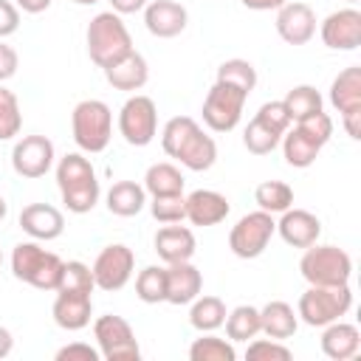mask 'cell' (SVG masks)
<instances>
[{
	"mask_svg": "<svg viewBox=\"0 0 361 361\" xmlns=\"http://www.w3.org/2000/svg\"><path fill=\"white\" fill-rule=\"evenodd\" d=\"M203 290V274L189 262L166 265V302L169 305H189Z\"/></svg>",
	"mask_w": 361,
	"mask_h": 361,
	"instance_id": "cb8c5ba5",
	"label": "cell"
},
{
	"mask_svg": "<svg viewBox=\"0 0 361 361\" xmlns=\"http://www.w3.org/2000/svg\"><path fill=\"white\" fill-rule=\"evenodd\" d=\"M183 203H186V220L192 226H217L231 212L228 197L214 189H195L183 197Z\"/></svg>",
	"mask_w": 361,
	"mask_h": 361,
	"instance_id": "ffe728a7",
	"label": "cell"
},
{
	"mask_svg": "<svg viewBox=\"0 0 361 361\" xmlns=\"http://www.w3.org/2000/svg\"><path fill=\"white\" fill-rule=\"evenodd\" d=\"M282 104H285L290 121H299V118H305V116H313V113L324 110L322 93H319L313 85H296V87H290V90L285 93Z\"/></svg>",
	"mask_w": 361,
	"mask_h": 361,
	"instance_id": "d6a6232c",
	"label": "cell"
},
{
	"mask_svg": "<svg viewBox=\"0 0 361 361\" xmlns=\"http://www.w3.org/2000/svg\"><path fill=\"white\" fill-rule=\"evenodd\" d=\"M51 316H54L56 327H62V330H71V333L85 330L90 324V316H93V299H90V293L56 290Z\"/></svg>",
	"mask_w": 361,
	"mask_h": 361,
	"instance_id": "7402d4cb",
	"label": "cell"
},
{
	"mask_svg": "<svg viewBox=\"0 0 361 361\" xmlns=\"http://www.w3.org/2000/svg\"><path fill=\"white\" fill-rule=\"evenodd\" d=\"M245 8H251V11H276L279 6H285L288 0H240Z\"/></svg>",
	"mask_w": 361,
	"mask_h": 361,
	"instance_id": "c3c4849f",
	"label": "cell"
},
{
	"mask_svg": "<svg viewBox=\"0 0 361 361\" xmlns=\"http://www.w3.org/2000/svg\"><path fill=\"white\" fill-rule=\"evenodd\" d=\"M118 133L130 147H147L158 135V107L149 96L133 93L118 110Z\"/></svg>",
	"mask_w": 361,
	"mask_h": 361,
	"instance_id": "8fae6325",
	"label": "cell"
},
{
	"mask_svg": "<svg viewBox=\"0 0 361 361\" xmlns=\"http://www.w3.org/2000/svg\"><path fill=\"white\" fill-rule=\"evenodd\" d=\"M149 212L158 223H180L186 220V203L183 195H161L149 200Z\"/></svg>",
	"mask_w": 361,
	"mask_h": 361,
	"instance_id": "ab89813d",
	"label": "cell"
},
{
	"mask_svg": "<svg viewBox=\"0 0 361 361\" xmlns=\"http://www.w3.org/2000/svg\"><path fill=\"white\" fill-rule=\"evenodd\" d=\"M350 307H353L350 282L347 285H310L296 302V316L307 327H324L347 316Z\"/></svg>",
	"mask_w": 361,
	"mask_h": 361,
	"instance_id": "8992f818",
	"label": "cell"
},
{
	"mask_svg": "<svg viewBox=\"0 0 361 361\" xmlns=\"http://www.w3.org/2000/svg\"><path fill=\"white\" fill-rule=\"evenodd\" d=\"M135 296L144 305H158L166 302V268L161 265H147L135 276Z\"/></svg>",
	"mask_w": 361,
	"mask_h": 361,
	"instance_id": "e575fe53",
	"label": "cell"
},
{
	"mask_svg": "<svg viewBox=\"0 0 361 361\" xmlns=\"http://www.w3.org/2000/svg\"><path fill=\"white\" fill-rule=\"evenodd\" d=\"M51 3H54V0H14V6H17L20 11H25V14H39V11H45Z\"/></svg>",
	"mask_w": 361,
	"mask_h": 361,
	"instance_id": "681fc988",
	"label": "cell"
},
{
	"mask_svg": "<svg viewBox=\"0 0 361 361\" xmlns=\"http://www.w3.org/2000/svg\"><path fill=\"white\" fill-rule=\"evenodd\" d=\"M279 138L282 135H276L271 127H265L257 116L248 121V127L243 133V144H245V149L251 155H268V152H274L279 147Z\"/></svg>",
	"mask_w": 361,
	"mask_h": 361,
	"instance_id": "8d00e7d4",
	"label": "cell"
},
{
	"mask_svg": "<svg viewBox=\"0 0 361 361\" xmlns=\"http://www.w3.org/2000/svg\"><path fill=\"white\" fill-rule=\"evenodd\" d=\"M186 23H189V11L178 0H149L144 6V25L158 39H172L183 34Z\"/></svg>",
	"mask_w": 361,
	"mask_h": 361,
	"instance_id": "e0dca14e",
	"label": "cell"
},
{
	"mask_svg": "<svg viewBox=\"0 0 361 361\" xmlns=\"http://www.w3.org/2000/svg\"><path fill=\"white\" fill-rule=\"evenodd\" d=\"M257 118L265 124V127H271L276 135H282L293 121H290V116H288V110H285V104H282V99L279 102H265L259 110H257Z\"/></svg>",
	"mask_w": 361,
	"mask_h": 361,
	"instance_id": "7bdbcfd3",
	"label": "cell"
},
{
	"mask_svg": "<svg viewBox=\"0 0 361 361\" xmlns=\"http://www.w3.org/2000/svg\"><path fill=\"white\" fill-rule=\"evenodd\" d=\"M254 203L268 214H282L285 209L293 206V189L285 180H262L254 189Z\"/></svg>",
	"mask_w": 361,
	"mask_h": 361,
	"instance_id": "1f68e13d",
	"label": "cell"
},
{
	"mask_svg": "<svg viewBox=\"0 0 361 361\" xmlns=\"http://www.w3.org/2000/svg\"><path fill=\"white\" fill-rule=\"evenodd\" d=\"M56 186L62 195V203L68 212L73 214H87L96 209L102 186H99V175L90 164V158H85L82 152H68L59 158L56 164Z\"/></svg>",
	"mask_w": 361,
	"mask_h": 361,
	"instance_id": "7a4b0ae2",
	"label": "cell"
},
{
	"mask_svg": "<svg viewBox=\"0 0 361 361\" xmlns=\"http://www.w3.org/2000/svg\"><path fill=\"white\" fill-rule=\"evenodd\" d=\"M107 3H110V11L116 14H138L149 0H107Z\"/></svg>",
	"mask_w": 361,
	"mask_h": 361,
	"instance_id": "7dc6e473",
	"label": "cell"
},
{
	"mask_svg": "<svg viewBox=\"0 0 361 361\" xmlns=\"http://www.w3.org/2000/svg\"><path fill=\"white\" fill-rule=\"evenodd\" d=\"M319 147H324L327 141H330V135H333V118L324 113V110H319V113H313V116H305V118H299L296 121Z\"/></svg>",
	"mask_w": 361,
	"mask_h": 361,
	"instance_id": "b9f144b4",
	"label": "cell"
},
{
	"mask_svg": "<svg viewBox=\"0 0 361 361\" xmlns=\"http://www.w3.org/2000/svg\"><path fill=\"white\" fill-rule=\"evenodd\" d=\"M96 282H93V271L90 265L79 262V259H71L65 262L62 268V279H59V288L56 290H71V293H93Z\"/></svg>",
	"mask_w": 361,
	"mask_h": 361,
	"instance_id": "f35d334b",
	"label": "cell"
},
{
	"mask_svg": "<svg viewBox=\"0 0 361 361\" xmlns=\"http://www.w3.org/2000/svg\"><path fill=\"white\" fill-rule=\"evenodd\" d=\"M71 135L82 152H104L113 138V110L102 99H82L71 113Z\"/></svg>",
	"mask_w": 361,
	"mask_h": 361,
	"instance_id": "5b68a950",
	"label": "cell"
},
{
	"mask_svg": "<svg viewBox=\"0 0 361 361\" xmlns=\"http://www.w3.org/2000/svg\"><path fill=\"white\" fill-rule=\"evenodd\" d=\"M245 358H251V361H290L293 353H290V347H285L276 338H257L254 336V341H248Z\"/></svg>",
	"mask_w": 361,
	"mask_h": 361,
	"instance_id": "60d3db41",
	"label": "cell"
},
{
	"mask_svg": "<svg viewBox=\"0 0 361 361\" xmlns=\"http://www.w3.org/2000/svg\"><path fill=\"white\" fill-rule=\"evenodd\" d=\"M330 104L338 110L347 135L358 141L361 138V65L344 68L330 82Z\"/></svg>",
	"mask_w": 361,
	"mask_h": 361,
	"instance_id": "7c38bea8",
	"label": "cell"
},
{
	"mask_svg": "<svg viewBox=\"0 0 361 361\" xmlns=\"http://www.w3.org/2000/svg\"><path fill=\"white\" fill-rule=\"evenodd\" d=\"M71 3H76V6H93V3H99V0H71Z\"/></svg>",
	"mask_w": 361,
	"mask_h": 361,
	"instance_id": "f5cc1de1",
	"label": "cell"
},
{
	"mask_svg": "<svg viewBox=\"0 0 361 361\" xmlns=\"http://www.w3.org/2000/svg\"><path fill=\"white\" fill-rule=\"evenodd\" d=\"M152 245H155V254L166 265H172V262H189L195 257V251H197V240H195L192 228L178 226V223H164V228H158Z\"/></svg>",
	"mask_w": 361,
	"mask_h": 361,
	"instance_id": "44dd1931",
	"label": "cell"
},
{
	"mask_svg": "<svg viewBox=\"0 0 361 361\" xmlns=\"http://www.w3.org/2000/svg\"><path fill=\"white\" fill-rule=\"evenodd\" d=\"M104 79L116 87V90H124V93H135L147 85L149 79V65L144 59V54H138L135 48L130 54H124L121 59H116L113 65L104 68Z\"/></svg>",
	"mask_w": 361,
	"mask_h": 361,
	"instance_id": "603a6c76",
	"label": "cell"
},
{
	"mask_svg": "<svg viewBox=\"0 0 361 361\" xmlns=\"http://www.w3.org/2000/svg\"><path fill=\"white\" fill-rule=\"evenodd\" d=\"M214 82H223V85H231V87H237V90H243V93H251V90L257 87V68H254L248 59L234 56V59L220 62Z\"/></svg>",
	"mask_w": 361,
	"mask_h": 361,
	"instance_id": "d590c367",
	"label": "cell"
},
{
	"mask_svg": "<svg viewBox=\"0 0 361 361\" xmlns=\"http://www.w3.org/2000/svg\"><path fill=\"white\" fill-rule=\"evenodd\" d=\"M17 65H20L17 51H14L8 42H3V39H0V85L17 73Z\"/></svg>",
	"mask_w": 361,
	"mask_h": 361,
	"instance_id": "bcb514c9",
	"label": "cell"
},
{
	"mask_svg": "<svg viewBox=\"0 0 361 361\" xmlns=\"http://www.w3.org/2000/svg\"><path fill=\"white\" fill-rule=\"evenodd\" d=\"M347 3H358V0H347Z\"/></svg>",
	"mask_w": 361,
	"mask_h": 361,
	"instance_id": "11a10c76",
	"label": "cell"
},
{
	"mask_svg": "<svg viewBox=\"0 0 361 361\" xmlns=\"http://www.w3.org/2000/svg\"><path fill=\"white\" fill-rule=\"evenodd\" d=\"M296 327H299V316L288 302L274 299L265 307H259V333H265L268 338L285 341L296 333Z\"/></svg>",
	"mask_w": 361,
	"mask_h": 361,
	"instance_id": "484cf974",
	"label": "cell"
},
{
	"mask_svg": "<svg viewBox=\"0 0 361 361\" xmlns=\"http://www.w3.org/2000/svg\"><path fill=\"white\" fill-rule=\"evenodd\" d=\"M361 347V333L355 324L350 322H330L324 324V333H322V353L333 361H347L358 353Z\"/></svg>",
	"mask_w": 361,
	"mask_h": 361,
	"instance_id": "d4e9b609",
	"label": "cell"
},
{
	"mask_svg": "<svg viewBox=\"0 0 361 361\" xmlns=\"http://www.w3.org/2000/svg\"><path fill=\"white\" fill-rule=\"evenodd\" d=\"M161 147L169 158L192 172H206L217 161V144L192 116H175L161 130Z\"/></svg>",
	"mask_w": 361,
	"mask_h": 361,
	"instance_id": "6da1fadb",
	"label": "cell"
},
{
	"mask_svg": "<svg viewBox=\"0 0 361 361\" xmlns=\"http://www.w3.org/2000/svg\"><path fill=\"white\" fill-rule=\"evenodd\" d=\"M0 265H3V251H0Z\"/></svg>",
	"mask_w": 361,
	"mask_h": 361,
	"instance_id": "db71d44e",
	"label": "cell"
},
{
	"mask_svg": "<svg viewBox=\"0 0 361 361\" xmlns=\"http://www.w3.org/2000/svg\"><path fill=\"white\" fill-rule=\"evenodd\" d=\"M183 175L175 164L169 161H161V164H152L147 172H144V189L149 197H161V195H183Z\"/></svg>",
	"mask_w": 361,
	"mask_h": 361,
	"instance_id": "f546056e",
	"label": "cell"
},
{
	"mask_svg": "<svg viewBox=\"0 0 361 361\" xmlns=\"http://www.w3.org/2000/svg\"><path fill=\"white\" fill-rule=\"evenodd\" d=\"M85 42H87V56L93 65H99L102 71L107 65H113L116 59H121L124 54L133 51V37L121 20V14L116 11H99L85 31Z\"/></svg>",
	"mask_w": 361,
	"mask_h": 361,
	"instance_id": "277c9868",
	"label": "cell"
},
{
	"mask_svg": "<svg viewBox=\"0 0 361 361\" xmlns=\"http://www.w3.org/2000/svg\"><path fill=\"white\" fill-rule=\"evenodd\" d=\"M93 271V282L99 290H121L130 279H133V271H135V254L130 245L124 243H110L99 251V257L93 259L90 265Z\"/></svg>",
	"mask_w": 361,
	"mask_h": 361,
	"instance_id": "4fadbf2b",
	"label": "cell"
},
{
	"mask_svg": "<svg viewBox=\"0 0 361 361\" xmlns=\"http://www.w3.org/2000/svg\"><path fill=\"white\" fill-rule=\"evenodd\" d=\"M20 228L39 243H51L56 237H62L65 231V217L56 206L51 203H28L20 212Z\"/></svg>",
	"mask_w": 361,
	"mask_h": 361,
	"instance_id": "d6986e66",
	"label": "cell"
},
{
	"mask_svg": "<svg viewBox=\"0 0 361 361\" xmlns=\"http://www.w3.org/2000/svg\"><path fill=\"white\" fill-rule=\"evenodd\" d=\"M245 99L248 93L231 87V85H223V82H214L203 99V124L212 130V133H231L240 118H243V107H245Z\"/></svg>",
	"mask_w": 361,
	"mask_h": 361,
	"instance_id": "30bf717a",
	"label": "cell"
},
{
	"mask_svg": "<svg viewBox=\"0 0 361 361\" xmlns=\"http://www.w3.org/2000/svg\"><path fill=\"white\" fill-rule=\"evenodd\" d=\"M279 144H282V155H285V164L288 166H293V169H307L316 158H319V152H322V147L299 127V124H293V127H288L285 133H282V138H279Z\"/></svg>",
	"mask_w": 361,
	"mask_h": 361,
	"instance_id": "4316f807",
	"label": "cell"
},
{
	"mask_svg": "<svg viewBox=\"0 0 361 361\" xmlns=\"http://www.w3.org/2000/svg\"><path fill=\"white\" fill-rule=\"evenodd\" d=\"M274 234H276V220H274V214L257 209V212L243 214V217L231 226V231H228V248H231V254L240 257V259H257V257L268 248V243H271Z\"/></svg>",
	"mask_w": 361,
	"mask_h": 361,
	"instance_id": "9c48e42d",
	"label": "cell"
},
{
	"mask_svg": "<svg viewBox=\"0 0 361 361\" xmlns=\"http://www.w3.org/2000/svg\"><path fill=\"white\" fill-rule=\"evenodd\" d=\"M234 358H237L234 341H226L214 333H200V338L189 344V361H234Z\"/></svg>",
	"mask_w": 361,
	"mask_h": 361,
	"instance_id": "836d02e7",
	"label": "cell"
},
{
	"mask_svg": "<svg viewBox=\"0 0 361 361\" xmlns=\"http://www.w3.org/2000/svg\"><path fill=\"white\" fill-rule=\"evenodd\" d=\"M11 350H14V336H11V330H8V327H3V324H0V358H6Z\"/></svg>",
	"mask_w": 361,
	"mask_h": 361,
	"instance_id": "f907efd6",
	"label": "cell"
},
{
	"mask_svg": "<svg viewBox=\"0 0 361 361\" xmlns=\"http://www.w3.org/2000/svg\"><path fill=\"white\" fill-rule=\"evenodd\" d=\"M226 336L228 341H251L259 333V307L254 305H237L226 313Z\"/></svg>",
	"mask_w": 361,
	"mask_h": 361,
	"instance_id": "4dcf8cb0",
	"label": "cell"
},
{
	"mask_svg": "<svg viewBox=\"0 0 361 361\" xmlns=\"http://www.w3.org/2000/svg\"><path fill=\"white\" fill-rule=\"evenodd\" d=\"M20 28V8L11 0H0V39L11 37Z\"/></svg>",
	"mask_w": 361,
	"mask_h": 361,
	"instance_id": "f6af8a7d",
	"label": "cell"
},
{
	"mask_svg": "<svg viewBox=\"0 0 361 361\" xmlns=\"http://www.w3.org/2000/svg\"><path fill=\"white\" fill-rule=\"evenodd\" d=\"M23 130V113L17 96L0 85V141H11Z\"/></svg>",
	"mask_w": 361,
	"mask_h": 361,
	"instance_id": "74e56055",
	"label": "cell"
},
{
	"mask_svg": "<svg viewBox=\"0 0 361 361\" xmlns=\"http://www.w3.org/2000/svg\"><path fill=\"white\" fill-rule=\"evenodd\" d=\"M276 34L288 45H307L316 34V11L307 3H285L276 8Z\"/></svg>",
	"mask_w": 361,
	"mask_h": 361,
	"instance_id": "2e32d148",
	"label": "cell"
},
{
	"mask_svg": "<svg viewBox=\"0 0 361 361\" xmlns=\"http://www.w3.org/2000/svg\"><path fill=\"white\" fill-rule=\"evenodd\" d=\"M276 234L282 237L285 245L290 248H307L319 240L322 234V220L307 212V209H285L282 217L276 220Z\"/></svg>",
	"mask_w": 361,
	"mask_h": 361,
	"instance_id": "ac0fdd59",
	"label": "cell"
},
{
	"mask_svg": "<svg viewBox=\"0 0 361 361\" xmlns=\"http://www.w3.org/2000/svg\"><path fill=\"white\" fill-rule=\"evenodd\" d=\"M6 214H8V203H6V197L0 195V220H3Z\"/></svg>",
	"mask_w": 361,
	"mask_h": 361,
	"instance_id": "816d5d0a",
	"label": "cell"
},
{
	"mask_svg": "<svg viewBox=\"0 0 361 361\" xmlns=\"http://www.w3.org/2000/svg\"><path fill=\"white\" fill-rule=\"evenodd\" d=\"M189 324L197 333H214L226 322V302L220 296H195L189 302Z\"/></svg>",
	"mask_w": 361,
	"mask_h": 361,
	"instance_id": "f1b7e54d",
	"label": "cell"
},
{
	"mask_svg": "<svg viewBox=\"0 0 361 361\" xmlns=\"http://www.w3.org/2000/svg\"><path fill=\"white\" fill-rule=\"evenodd\" d=\"M93 338L104 361H138L141 347L133 333V324L124 316L104 313L93 322Z\"/></svg>",
	"mask_w": 361,
	"mask_h": 361,
	"instance_id": "ba28073f",
	"label": "cell"
},
{
	"mask_svg": "<svg viewBox=\"0 0 361 361\" xmlns=\"http://www.w3.org/2000/svg\"><path fill=\"white\" fill-rule=\"evenodd\" d=\"M299 274L307 285H347L353 276V257L338 245H307L299 259Z\"/></svg>",
	"mask_w": 361,
	"mask_h": 361,
	"instance_id": "52a82bcc",
	"label": "cell"
},
{
	"mask_svg": "<svg viewBox=\"0 0 361 361\" xmlns=\"http://www.w3.org/2000/svg\"><path fill=\"white\" fill-rule=\"evenodd\" d=\"M147 206V189L135 180H116L107 192V212L116 217H135Z\"/></svg>",
	"mask_w": 361,
	"mask_h": 361,
	"instance_id": "83f0119b",
	"label": "cell"
},
{
	"mask_svg": "<svg viewBox=\"0 0 361 361\" xmlns=\"http://www.w3.org/2000/svg\"><path fill=\"white\" fill-rule=\"evenodd\" d=\"M62 268L65 262L54 251L42 248L39 240H23L11 248V274L37 290H56Z\"/></svg>",
	"mask_w": 361,
	"mask_h": 361,
	"instance_id": "3957f363",
	"label": "cell"
},
{
	"mask_svg": "<svg viewBox=\"0 0 361 361\" xmlns=\"http://www.w3.org/2000/svg\"><path fill=\"white\" fill-rule=\"evenodd\" d=\"M319 37L330 51H355L361 45V11L338 8L319 25Z\"/></svg>",
	"mask_w": 361,
	"mask_h": 361,
	"instance_id": "9a60e30c",
	"label": "cell"
},
{
	"mask_svg": "<svg viewBox=\"0 0 361 361\" xmlns=\"http://www.w3.org/2000/svg\"><path fill=\"white\" fill-rule=\"evenodd\" d=\"M54 358L56 361H99L102 353H99V347H90L85 341H71V344L59 347Z\"/></svg>",
	"mask_w": 361,
	"mask_h": 361,
	"instance_id": "ee69618b",
	"label": "cell"
},
{
	"mask_svg": "<svg viewBox=\"0 0 361 361\" xmlns=\"http://www.w3.org/2000/svg\"><path fill=\"white\" fill-rule=\"evenodd\" d=\"M56 149L48 135H23L11 149V166L20 178L37 180L54 166Z\"/></svg>",
	"mask_w": 361,
	"mask_h": 361,
	"instance_id": "5bb4252c",
	"label": "cell"
}]
</instances>
